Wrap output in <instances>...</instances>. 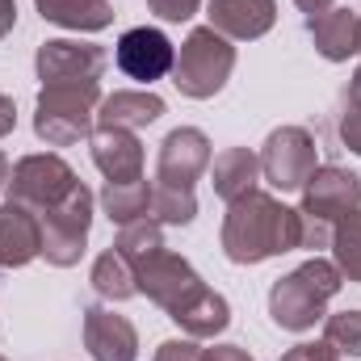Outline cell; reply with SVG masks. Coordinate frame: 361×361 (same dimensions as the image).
Here are the masks:
<instances>
[{
  "instance_id": "obj_1",
  "label": "cell",
  "mask_w": 361,
  "mask_h": 361,
  "mask_svg": "<svg viewBox=\"0 0 361 361\" xmlns=\"http://www.w3.org/2000/svg\"><path fill=\"white\" fill-rule=\"evenodd\" d=\"M298 240H302V210L281 206L261 189L231 202L223 214V231H219V244L231 265H261L269 257L294 252Z\"/></svg>"
},
{
  "instance_id": "obj_2",
  "label": "cell",
  "mask_w": 361,
  "mask_h": 361,
  "mask_svg": "<svg viewBox=\"0 0 361 361\" xmlns=\"http://www.w3.org/2000/svg\"><path fill=\"white\" fill-rule=\"evenodd\" d=\"M341 286H345V277H341V269L332 261H324V257L302 261L294 273H286V277L273 281V290H269L273 324L281 332H307V328H315L324 319V307L341 294Z\"/></svg>"
},
{
  "instance_id": "obj_3",
  "label": "cell",
  "mask_w": 361,
  "mask_h": 361,
  "mask_svg": "<svg viewBox=\"0 0 361 361\" xmlns=\"http://www.w3.org/2000/svg\"><path fill=\"white\" fill-rule=\"evenodd\" d=\"M101 80L89 85H42L34 101V135L51 147H72L97 130Z\"/></svg>"
},
{
  "instance_id": "obj_4",
  "label": "cell",
  "mask_w": 361,
  "mask_h": 361,
  "mask_svg": "<svg viewBox=\"0 0 361 361\" xmlns=\"http://www.w3.org/2000/svg\"><path fill=\"white\" fill-rule=\"evenodd\" d=\"M231 72H235V47H231V38H223L210 25H197L180 42L177 63H173V85L180 89V97L210 101L214 92H223V85L231 80Z\"/></svg>"
},
{
  "instance_id": "obj_5",
  "label": "cell",
  "mask_w": 361,
  "mask_h": 361,
  "mask_svg": "<svg viewBox=\"0 0 361 361\" xmlns=\"http://www.w3.org/2000/svg\"><path fill=\"white\" fill-rule=\"evenodd\" d=\"M38 227H42V257H47V265H55V269L80 265L85 244H89V227H92L89 185L80 180L59 206L42 210V214H38Z\"/></svg>"
},
{
  "instance_id": "obj_6",
  "label": "cell",
  "mask_w": 361,
  "mask_h": 361,
  "mask_svg": "<svg viewBox=\"0 0 361 361\" xmlns=\"http://www.w3.org/2000/svg\"><path fill=\"white\" fill-rule=\"evenodd\" d=\"M76 185H80V177L72 173L68 160L42 152V156H25V160H17L4 189H8V202H17V206L42 214V210H51V206H59Z\"/></svg>"
},
{
  "instance_id": "obj_7",
  "label": "cell",
  "mask_w": 361,
  "mask_h": 361,
  "mask_svg": "<svg viewBox=\"0 0 361 361\" xmlns=\"http://www.w3.org/2000/svg\"><path fill=\"white\" fill-rule=\"evenodd\" d=\"M315 169H319L315 139L302 126H277L265 139V147H261V177L269 180L273 189H281V193L302 189Z\"/></svg>"
},
{
  "instance_id": "obj_8",
  "label": "cell",
  "mask_w": 361,
  "mask_h": 361,
  "mask_svg": "<svg viewBox=\"0 0 361 361\" xmlns=\"http://www.w3.org/2000/svg\"><path fill=\"white\" fill-rule=\"evenodd\" d=\"M34 68H38L42 85H89V80H101V72L109 68V55L97 42L51 38V42L38 47Z\"/></svg>"
},
{
  "instance_id": "obj_9",
  "label": "cell",
  "mask_w": 361,
  "mask_h": 361,
  "mask_svg": "<svg viewBox=\"0 0 361 361\" xmlns=\"http://www.w3.org/2000/svg\"><path fill=\"white\" fill-rule=\"evenodd\" d=\"M135 286H139V294H147L156 307H164L169 315L177 311L180 302H189L206 281L197 277V269L185 261V257H177V252H156V257H147L139 269H135Z\"/></svg>"
},
{
  "instance_id": "obj_10",
  "label": "cell",
  "mask_w": 361,
  "mask_h": 361,
  "mask_svg": "<svg viewBox=\"0 0 361 361\" xmlns=\"http://www.w3.org/2000/svg\"><path fill=\"white\" fill-rule=\"evenodd\" d=\"M357 206H361V177L357 173H349L341 164H319L307 177V185H302V206L298 210L311 214V219L336 223V219H345Z\"/></svg>"
},
{
  "instance_id": "obj_11",
  "label": "cell",
  "mask_w": 361,
  "mask_h": 361,
  "mask_svg": "<svg viewBox=\"0 0 361 361\" xmlns=\"http://www.w3.org/2000/svg\"><path fill=\"white\" fill-rule=\"evenodd\" d=\"M114 59H118V68L130 76V80H143V85H152V80H164V76H173V63H177V47L160 34V30H152V25H135V30H126L122 38H118V47H114Z\"/></svg>"
},
{
  "instance_id": "obj_12",
  "label": "cell",
  "mask_w": 361,
  "mask_h": 361,
  "mask_svg": "<svg viewBox=\"0 0 361 361\" xmlns=\"http://www.w3.org/2000/svg\"><path fill=\"white\" fill-rule=\"evenodd\" d=\"M210 169V139L197 126H177L164 143H160V160H156V180L160 185H177L193 189V180Z\"/></svg>"
},
{
  "instance_id": "obj_13",
  "label": "cell",
  "mask_w": 361,
  "mask_h": 361,
  "mask_svg": "<svg viewBox=\"0 0 361 361\" xmlns=\"http://www.w3.org/2000/svg\"><path fill=\"white\" fill-rule=\"evenodd\" d=\"M210 30H219L231 42L265 38L277 21V0H206Z\"/></svg>"
},
{
  "instance_id": "obj_14",
  "label": "cell",
  "mask_w": 361,
  "mask_h": 361,
  "mask_svg": "<svg viewBox=\"0 0 361 361\" xmlns=\"http://www.w3.org/2000/svg\"><path fill=\"white\" fill-rule=\"evenodd\" d=\"M85 349L92 361H135L139 357V332L126 315L109 307H89L85 311Z\"/></svg>"
},
{
  "instance_id": "obj_15",
  "label": "cell",
  "mask_w": 361,
  "mask_h": 361,
  "mask_svg": "<svg viewBox=\"0 0 361 361\" xmlns=\"http://www.w3.org/2000/svg\"><path fill=\"white\" fill-rule=\"evenodd\" d=\"M38 257H42L38 214L17 202H4L0 206V269H21Z\"/></svg>"
},
{
  "instance_id": "obj_16",
  "label": "cell",
  "mask_w": 361,
  "mask_h": 361,
  "mask_svg": "<svg viewBox=\"0 0 361 361\" xmlns=\"http://www.w3.org/2000/svg\"><path fill=\"white\" fill-rule=\"evenodd\" d=\"M307 34L315 42V51L328 59V63H345L349 55L361 51V17L353 8H328L319 17H307Z\"/></svg>"
},
{
  "instance_id": "obj_17",
  "label": "cell",
  "mask_w": 361,
  "mask_h": 361,
  "mask_svg": "<svg viewBox=\"0 0 361 361\" xmlns=\"http://www.w3.org/2000/svg\"><path fill=\"white\" fill-rule=\"evenodd\" d=\"M156 118H164V97L147 89L109 92L97 105V130H139V126H152Z\"/></svg>"
},
{
  "instance_id": "obj_18",
  "label": "cell",
  "mask_w": 361,
  "mask_h": 361,
  "mask_svg": "<svg viewBox=\"0 0 361 361\" xmlns=\"http://www.w3.org/2000/svg\"><path fill=\"white\" fill-rule=\"evenodd\" d=\"M92 164L105 173V180H139L143 143L135 130H92Z\"/></svg>"
},
{
  "instance_id": "obj_19",
  "label": "cell",
  "mask_w": 361,
  "mask_h": 361,
  "mask_svg": "<svg viewBox=\"0 0 361 361\" xmlns=\"http://www.w3.org/2000/svg\"><path fill=\"white\" fill-rule=\"evenodd\" d=\"M169 319L177 324L185 336H193V341H210V336H219V332L231 324V307H227V298H223L219 290L202 286L189 302H180Z\"/></svg>"
},
{
  "instance_id": "obj_20",
  "label": "cell",
  "mask_w": 361,
  "mask_h": 361,
  "mask_svg": "<svg viewBox=\"0 0 361 361\" xmlns=\"http://www.w3.org/2000/svg\"><path fill=\"white\" fill-rule=\"evenodd\" d=\"M257 180H261V156H252L248 147H227L210 160V185L227 206L240 202L244 193H252Z\"/></svg>"
},
{
  "instance_id": "obj_21",
  "label": "cell",
  "mask_w": 361,
  "mask_h": 361,
  "mask_svg": "<svg viewBox=\"0 0 361 361\" xmlns=\"http://www.w3.org/2000/svg\"><path fill=\"white\" fill-rule=\"evenodd\" d=\"M42 21L63 25V30H80V34H97L105 25H114V4L109 0H34Z\"/></svg>"
},
{
  "instance_id": "obj_22",
  "label": "cell",
  "mask_w": 361,
  "mask_h": 361,
  "mask_svg": "<svg viewBox=\"0 0 361 361\" xmlns=\"http://www.w3.org/2000/svg\"><path fill=\"white\" fill-rule=\"evenodd\" d=\"M101 210L109 223L126 227V223H139L152 214V185L139 177V180H105L101 189Z\"/></svg>"
},
{
  "instance_id": "obj_23",
  "label": "cell",
  "mask_w": 361,
  "mask_h": 361,
  "mask_svg": "<svg viewBox=\"0 0 361 361\" xmlns=\"http://www.w3.org/2000/svg\"><path fill=\"white\" fill-rule=\"evenodd\" d=\"M92 290H97L101 298H109V302L135 298V294H139V286H135V265H130L118 248L101 252V257L92 261Z\"/></svg>"
},
{
  "instance_id": "obj_24",
  "label": "cell",
  "mask_w": 361,
  "mask_h": 361,
  "mask_svg": "<svg viewBox=\"0 0 361 361\" xmlns=\"http://www.w3.org/2000/svg\"><path fill=\"white\" fill-rule=\"evenodd\" d=\"M328 248H332V265L341 269V277L361 286V206L332 223V244Z\"/></svg>"
},
{
  "instance_id": "obj_25",
  "label": "cell",
  "mask_w": 361,
  "mask_h": 361,
  "mask_svg": "<svg viewBox=\"0 0 361 361\" xmlns=\"http://www.w3.org/2000/svg\"><path fill=\"white\" fill-rule=\"evenodd\" d=\"M114 248L139 269L147 257H156V252H164V227L147 214V219H139V223H126V227H118V240H114Z\"/></svg>"
},
{
  "instance_id": "obj_26",
  "label": "cell",
  "mask_w": 361,
  "mask_h": 361,
  "mask_svg": "<svg viewBox=\"0 0 361 361\" xmlns=\"http://www.w3.org/2000/svg\"><path fill=\"white\" fill-rule=\"evenodd\" d=\"M152 219L156 223H173V227H185L197 219V197L193 189H177V185H152Z\"/></svg>"
},
{
  "instance_id": "obj_27",
  "label": "cell",
  "mask_w": 361,
  "mask_h": 361,
  "mask_svg": "<svg viewBox=\"0 0 361 361\" xmlns=\"http://www.w3.org/2000/svg\"><path fill=\"white\" fill-rule=\"evenodd\" d=\"M324 341L345 353V357H361V311H336L324 319Z\"/></svg>"
},
{
  "instance_id": "obj_28",
  "label": "cell",
  "mask_w": 361,
  "mask_h": 361,
  "mask_svg": "<svg viewBox=\"0 0 361 361\" xmlns=\"http://www.w3.org/2000/svg\"><path fill=\"white\" fill-rule=\"evenodd\" d=\"M341 143L353 156H361V101H349L345 114H341Z\"/></svg>"
},
{
  "instance_id": "obj_29",
  "label": "cell",
  "mask_w": 361,
  "mask_h": 361,
  "mask_svg": "<svg viewBox=\"0 0 361 361\" xmlns=\"http://www.w3.org/2000/svg\"><path fill=\"white\" fill-rule=\"evenodd\" d=\"M281 361H341V353H336L328 341H302V345L286 349Z\"/></svg>"
},
{
  "instance_id": "obj_30",
  "label": "cell",
  "mask_w": 361,
  "mask_h": 361,
  "mask_svg": "<svg viewBox=\"0 0 361 361\" xmlns=\"http://www.w3.org/2000/svg\"><path fill=\"white\" fill-rule=\"evenodd\" d=\"M147 8H152L160 21H189V17L202 8V0H147Z\"/></svg>"
},
{
  "instance_id": "obj_31",
  "label": "cell",
  "mask_w": 361,
  "mask_h": 361,
  "mask_svg": "<svg viewBox=\"0 0 361 361\" xmlns=\"http://www.w3.org/2000/svg\"><path fill=\"white\" fill-rule=\"evenodd\" d=\"M332 244V223H324V219H311V214H302V240H298V248H328Z\"/></svg>"
},
{
  "instance_id": "obj_32",
  "label": "cell",
  "mask_w": 361,
  "mask_h": 361,
  "mask_svg": "<svg viewBox=\"0 0 361 361\" xmlns=\"http://www.w3.org/2000/svg\"><path fill=\"white\" fill-rule=\"evenodd\" d=\"M156 361H202V349H197L193 336H185V341H164V345L156 349Z\"/></svg>"
},
{
  "instance_id": "obj_33",
  "label": "cell",
  "mask_w": 361,
  "mask_h": 361,
  "mask_svg": "<svg viewBox=\"0 0 361 361\" xmlns=\"http://www.w3.org/2000/svg\"><path fill=\"white\" fill-rule=\"evenodd\" d=\"M202 361H252V353L240 345H214V349H202Z\"/></svg>"
},
{
  "instance_id": "obj_34",
  "label": "cell",
  "mask_w": 361,
  "mask_h": 361,
  "mask_svg": "<svg viewBox=\"0 0 361 361\" xmlns=\"http://www.w3.org/2000/svg\"><path fill=\"white\" fill-rule=\"evenodd\" d=\"M13 126H17V105H13L8 92H0V139L13 135Z\"/></svg>"
},
{
  "instance_id": "obj_35",
  "label": "cell",
  "mask_w": 361,
  "mask_h": 361,
  "mask_svg": "<svg viewBox=\"0 0 361 361\" xmlns=\"http://www.w3.org/2000/svg\"><path fill=\"white\" fill-rule=\"evenodd\" d=\"M17 25V0H0V38Z\"/></svg>"
},
{
  "instance_id": "obj_36",
  "label": "cell",
  "mask_w": 361,
  "mask_h": 361,
  "mask_svg": "<svg viewBox=\"0 0 361 361\" xmlns=\"http://www.w3.org/2000/svg\"><path fill=\"white\" fill-rule=\"evenodd\" d=\"M294 4H298V8H302L307 17H319V13H328V8H332L336 0H294Z\"/></svg>"
},
{
  "instance_id": "obj_37",
  "label": "cell",
  "mask_w": 361,
  "mask_h": 361,
  "mask_svg": "<svg viewBox=\"0 0 361 361\" xmlns=\"http://www.w3.org/2000/svg\"><path fill=\"white\" fill-rule=\"evenodd\" d=\"M349 101H361V63H357V72H353V80H349Z\"/></svg>"
},
{
  "instance_id": "obj_38",
  "label": "cell",
  "mask_w": 361,
  "mask_h": 361,
  "mask_svg": "<svg viewBox=\"0 0 361 361\" xmlns=\"http://www.w3.org/2000/svg\"><path fill=\"white\" fill-rule=\"evenodd\" d=\"M8 173H13V169H8V160H4V152H0V189L8 185Z\"/></svg>"
},
{
  "instance_id": "obj_39",
  "label": "cell",
  "mask_w": 361,
  "mask_h": 361,
  "mask_svg": "<svg viewBox=\"0 0 361 361\" xmlns=\"http://www.w3.org/2000/svg\"><path fill=\"white\" fill-rule=\"evenodd\" d=\"M0 361H4V357H0Z\"/></svg>"
},
{
  "instance_id": "obj_40",
  "label": "cell",
  "mask_w": 361,
  "mask_h": 361,
  "mask_svg": "<svg viewBox=\"0 0 361 361\" xmlns=\"http://www.w3.org/2000/svg\"><path fill=\"white\" fill-rule=\"evenodd\" d=\"M357 17H361V13H357Z\"/></svg>"
}]
</instances>
